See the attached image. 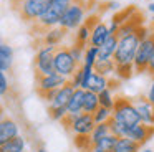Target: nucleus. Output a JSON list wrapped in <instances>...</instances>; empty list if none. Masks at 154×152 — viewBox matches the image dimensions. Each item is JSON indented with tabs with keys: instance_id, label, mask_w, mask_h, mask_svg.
I'll return each mask as SVG.
<instances>
[{
	"instance_id": "obj_39",
	"label": "nucleus",
	"mask_w": 154,
	"mask_h": 152,
	"mask_svg": "<svg viewBox=\"0 0 154 152\" xmlns=\"http://www.w3.org/2000/svg\"><path fill=\"white\" fill-rule=\"evenodd\" d=\"M4 117V109H2V106H0V119Z\"/></svg>"
},
{
	"instance_id": "obj_29",
	"label": "nucleus",
	"mask_w": 154,
	"mask_h": 152,
	"mask_svg": "<svg viewBox=\"0 0 154 152\" xmlns=\"http://www.w3.org/2000/svg\"><path fill=\"white\" fill-rule=\"evenodd\" d=\"M96 59H98V46L88 45L86 50H85V56H83V63H81V65L93 68L94 63H96Z\"/></svg>"
},
{
	"instance_id": "obj_25",
	"label": "nucleus",
	"mask_w": 154,
	"mask_h": 152,
	"mask_svg": "<svg viewBox=\"0 0 154 152\" xmlns=\"http://www.w3.org/2000/svg\"><path fill=\"white\" fill-rule=\"evenodd\" d=\"M108 134H111L109 124H108V122H101V124H94L93 131H91V134L88 135V137H90V142H91V145H93L94 142H98L100 139L106 137Z\"/></svg>"
},
{
	"instance_id": "obj_1",
	"label": "nucleus",
	"mask_w": 154,
	"mask_h": 152,
	"mask_svg": "<svg viewBox=\"0 0 154 152\" xmlns=\"http://www.w3.org/2000/svg\"><path fill=\"white\" fill-rule=\"evenodd\" d=\"M141 40L137 38L136 33H128V35L118 36V45L113 55L114 65H133L134 55H136L137 45Z\"/></svg>"
},
{
	"instance_id": "obj_12",
	"label": "nucleus",
	"mask_w": 154,
	"mask_h": 152,
	"mask_svg": "<svg viewBox=\"0 0 154 152\" xmlns=\"http://www.w3.org/2000/svg\"><path fill=\"white\" fill-rule=\"evenodd\" d=\"M88 22H90V25H91V33H90V41H88V45L100 46L101 43L108 38V36H111L109 32H108V25L104 22L94 18V17H93V18H90Z\"/></svg>"
},
{
	"instance_id": "obj_20",
	"label": "nucleus",
	"mask_w": 154,
	"mask_h": 152,
	"mask_svg": "<svg viewBox=\"0 0 154 152\" xmlns=\"http://www.w3.org/2000/svg\"><path fill=\"white\" fill-rule=\"evenodd\" d=\"M118 137L113 134H108L106 137L100 139L98 142H94L91 145L90 152H114V145H116Z\"/></svg>"
},
{
	"instance_id": "obj_16",
	"label": "nucleus",
	"mask_w": 154,
	"mask_h": 152,
	"mask_svg": "<svg viewBox=\"0 0 154 152\" xmlns=\"http://www.w3.org/2000/svg\"><path fill=\"white\" fill-rule=\"evenodd\" d=\"M75 91V88L70 84V83H66L65 86H61L60 89H57V94H55V98L51 99V102H48V109H55V108H66V102L68 99H70L71 93Z\"/></svg>"
},
{
	"instance_id": "obj_13",
	"label": "nucleus",
	"mask_w": 154,
	"mask_h": 152,
	"mask_svg": "<svg viewBox=\"0 0 154 152\" xmlns=\"http://www.w3.org/2000/svg\"><path fill=\"white\" fill-rule=\"evenodd\" d=\"M66 30H63L61 26H51V28H47L43 33H42V45L45 46H60L63 43L65 36H66Z\"/></svg>"
},
{
	"instance_id": "obj_36",
	"label": "nucleus",
	"mask_w": 154,
	"mask_h": 152,
	"mask_svg": "<svg viewBox=\"0 0 154 152\" xmlns=\"http://www.w3.org/2000/svg\"><path fill=\"white\" fill-rule=\"evenodd\" d=\"M146 99H147V101H149L151 104L154 106V83L149 86V91H147V94H146Z\"/></svg>"
},
{
	"instance_id": "obj_22",
	"label": "nucleus",
	"mask_w": 154,
	"mask_h": 152,
	"mask_svg": "<svg viewBox=\"0 0 154 152\" xmlns=\"http://www.w3.org/2000/svg\"><path fill=\"white\" fill-rule=\"evenodd\" d=\"M114 152H141V145L128 137H118Z\"/></svg>"
},
{
	"instance_id": "obj_23",
	"label": "nucleus",
	"mask_w": 154,
	"mask_h": 152,
	"mask_svg": "<svg viewBox=\"0 0 154 152\" xmlns=\"http://www.w3.org/2000/svg\"><path fill=\"white\" fill-rule=\"evenodd\" d=\"M98 108H100L98 94H96V93H91V91H85V96H83V112H86V114H93Z\"/></svg>"
},
{
	"instance_id": "obj_4",
	"label": "nucleus",
	"mask_w": 154,
	"mask_h": 152,
	"mask_svg": "<svg viewBox=\"0 0 154 152\" xmlns=\"http://www.w3.org/2000/svg\"><path fill=\"white\" fill-rule=\"evenodd\" d=\"M48 3L50 0H15L14 5L17 7L18 13L25 22L33 23L47 12Z\"/></svg>"
},
{
	"instance_id": "obj_27",
	"label": "nucleus",
	"mask_w": 154,
	"mask_h": 152,
	"mask_svg": "<svg viewBox=\"0 0 154 152\" xmlns=\"http://www.w3.org/2000/svg\"><path fill=\"white\" fill-rule=\"evenodd\" d=\"M98 101H100V106H101V108L113 109V106H114V101H116V98H114V93H113V89L106 88V89H103L101 93H98Z\"/></svg>"
},
{
	"instance_id": "obj_3",
	"label": "nucleus",
	"mask_w": 154,
	"mask_h": 152,
	"mask_svg": "<svg viewBox=\"0 0 154 152\" xmlns=\"http://www.w3.org/2000/svg\"><path fill=\"white\" fill-rule=\"evenodd\" d=\"M85 17H86V8L81 2L75 0V2L70 3L66 10L63 12V15L60 17V22H58V26H61L66 32H71V30H76L81 23L85 22Z\"/></svg>"
},
{
	"instance_id": "obj_44",
	"label": "nucleus",
	"mask_w": 154,
	"mask_h": 152,
	"mask_svg": "<svg viewBox=\"0 0 154 152\" xmlns=\"http://www.w3.org/2000/svg\"><path fill=\"white\" fill-rule=\"evenodd\" d=\"M14 2H15V0H14Z\"/></svg>"
},
{
	"instance_id": "obj_30",
	"label": "nucleus",
	"mask_w": 154,
	"mask_h": 152,
	"mask_svg": "<svg viewBox=\"0 0 154 152\" xmlns=\"http://www.w3.org/2000/svg\"><path fill=\"white\" fill-rule=\"evenodd\" d=\"M134 74H136V73H134L133 65H118L116 68H114V76L119 78V79H129V78H133Z\"/></svg>"
},
{
	"instance_id": "obj_41",
	"label": "nucleus",
	"mask_w": 154,
	"mask_h": 152,
	"mask_svg": "<svg viewBox=\"0 0 154 152\" xmlns=\"http://www.w3.org/2000/svg\"><path fill=\"white\" fill-rule=\"evenodd\" d=\"M141 152H154V150H151V149H144V150H141Z\"/></svg>"
},
{
	"instance_id": "obj_15",
	"label": "nucleus",
	"mask_w": 154,
	"mask_h": 152,
	"mask_svg": "<svg viewBox=\"0 0 154 152\" xmlns=\"http://www.w3.org/2000/svg\"><path fill=\"white\" fill-rule=\"evenodd\" d=\"M83 96H85V91L80 88H76L71 93L70 99L66 102V108H65L68 116H78L83 112Z\"/></svg>"
},
{
	"instance_id": "obj_42",
	"label": "nucleus",
	"mask_w": 154,
	"mask_h": 152,
	"mask_svg": "<svg viewBox=\"0 0 154 152\" xmlns=\"http://www.w3.org/2000/svg\"><path fill=\"white\" fill-rule=\"evenodd\" d=\"M2 43H4V40H2V35H0V45H2Z\"/></svg>"
},
{
	"instance_id": "obj_9",
	"label": "nucleus",
	"mask_w": 154,
	"mask_h": 152,
	"mask_svg": "<svg viewBox=\"0 0 154 152\" xmlns=\"http://www.w3.org/2000/svg\"><path fill=\"white\" fill-rule=\"evenodd\" d=\"M152 135H154V126H146V124H141V122L126 127V132H124V137L137 142L141 147L146 142H149L152 139Z\"/></svg>"
},
{
	"instance_id": "obj_14",
	"label": "nucleus",
	"mask_w": 154,
	"mask_h": 152,
	"mask_svg": "<svg viewBox=\"0 0 154 152\" xmlns=\"http://www.w3.org/2000/svg\"><path fill=\"white\" fill-rule=\"evenodd\" d=\"M20 134V127L12 117H2L0 119V145H4L10 139Z\"/></svg>"
},
{
	"instance_id": "obj_26",
	"label": "nucleus",
	"mask_w": 154,
	"mask_h": 152,
	"mask_svg": "<svg viewBox=\"0 0 154 152\" xmlns=\"http://www.w3.org/2000/svg\"><path fill=\"white\" fill-rule=\"evenodd\" d=\"M114 68H116V65H114L113 59H104V61H96L93 66L94 73H100V74L103 76H113L114 74Z\"/></svg>"
},
{
	"instance_id": "obj_6",
	"label": "nucleus",
	"mask_w": 154,
	"mask_h": 152,
	"mask_svg": "<svg viewBox=\"0 0 154 152\" xmlns=\"http://www.w3.org/2000/svg\"><path fill=\"white\" fill-rule=\"evenodd\" d=\"M80 65H76L73 58H71L70 51H68L66 46H57L53 53V71L58 74L65 76V78H70L76 68Z\"/></svg>"
},
{
	"instance_id": "obj_40",
	"label": "nucleus",
	"mask_w": 154,
	"mask_h": 152,
	"mask_svg": "<svg viewBox=\"0 0 154 152\" xmlns=\"http://www.w3.org/2000/svg\"><path fill=\"white\" fill-rule=\"evenodd\" d=\"M37 152H47V149H43V147H42V149H38Z\"/></svg>"
},
{
	"instance_id": "obj_5",
	"label": "nucleus",
	"mask_w": 154,
	"mask_h": 152,
	"mask_svg": "<svg viewBox=\"0 0 154 152\" xmlns=\"http://www.w3.org/2000/svg\"><path fill=\"white\" fill-rule=\"evenodd\" d=\"M61 124L66 126V129L73 135H90L93 127H94L93 116L86 114V112H81L78 116H68L66 114L61 119Z\"/></svg>"
},
{
	"instance_id": "obj_31",
	"label": "nucleus",
	"mask_w": 154,
	"mask_h": 152,
	"mask_svg": "<svg viewBox=\"0 0 154 152\" xmlns=\"http://www.w3.org/2000/svg\"><path fill=\"white\" fill-rule=\"evenodd\" d=\"M93 121H94V124H101V122H108L111 119V116H113V111L111 109H106V108H98L96 111L93 112Z\"/></svg>"
},
{
	"instance_id": "obj_2",
	"label": "nucleus",
	"mask_w": 154,
	"mask_h": 152,
	"mask_svg": "<svg viewBox=\"0 0 154 152\" xmlns=\"http://www.w3.org/2000/svg\"><path fill=\"white\" fill-rule=\"evenodd\" d=\"M113 116H111V119H114L116 122H119V124L126 126V127H129V126H134V124H139V116H137L136 109H134L133 102H131V99L128 98H116V101H114V106H113Z\"/></svg>"
},
{
	"instance_id": "obj_37",
	"label": "nucleus",
	"mask_w": 154,
	"mask_h": 152,
	"mask_svg": "<svg viewBox=\"0 0 154 152\" xmlns=\"http://www.w3.org/2000/svg\"><path fill=\"white\" fill-rule=\"evenodd\" d=\"M109 8L118 10V8H119V3H118V2H111V3H109Z\"/></svg>"
},
{
	"instance_id": "obj_43",
	"label": "nucleus",
	"mask_w": 154,
	"mask_h": 152,
	"mask_svg": "<svg viewBox=\"0 0 154 152\" xmlns=\"http://www.w3.org/2000/svg\"><path fill=\"white\" fill-rule=\"evenodd\" d=\"M152 22H154V20H152Z\"/></svg>"
},
{
	"instance_id": "obj_21",
	"label": "nucleus",
	"mask_w": 154,
	"mask_h": 152,
	"mask_svg": "<svg viewBox=\"0 0 154 152\" xmlns=\"http://www.w3.org/2000/svg\"><path fill=\"white\" fill-rule=\"evenodd\" d=\"M25 149H27V141L20 134L5 142L4 145H0V152H25Z\"/></svg>"
},
{
	"instance_id": "obj_19",
	"label": "nucleus",
	"mask_w": 154,
	"mask_h": 152,
	"mask_svg": "<svg viewBox=\"0 0 154 152\" xmlns=\"http://www.w3.org/2000/svg\"><path fill=\"white\" fill-rule=\"evenodd\" d=\"M14 56L15 51L8 43H2L0 45V71H10L14 66Z\"/></svg>"
},
{
	"instance_id": "obj_11",
	"label": "nucleus",
	"mask_w": 154,
	"mask_h": 152,
	"mask_svg": "<svg viewBox=\"0 0 154 152\" xmlns=\"http://www.w3.org/2000/svg\"><path fill=\"white\" fill-rule=\"evenodd\" d=\"M68 83V78L58 74V73H51V74L45 76H37V91L38 94L42 93L51 91V89H60L61 86H65Z\"/></svg>"
},
{
	"instance_id": "obj_18",
	"label": "nucleus",
	"mask_w": 154,
	"mask_h": 152,
	"mask_svg": "<svg viewBox=\"0 0 154 152\" xmlns=\"http://www.w3.org/2000/svg\"><path fill=\"white\" fill-rule=\"evenodd\" d=\"M109 83H111V79L108 78V76H103V74H100V73L93 71V74L88 79V84H86V89H85V91H91V93H96L98 94V93H101L103 89L109 88Z\"/></svg>"
},
{
	"instance_id": "obj_7",
	"label": "nucleus",
	"mask_w": 154,
	"mask_h": 152,
	"mask_svg": "<svg viewBox=\"0 0 154 152\" xmlns=\"http://www.w3.org/2000/svg\"><path fill=\"white\" fill-rule=\"evenodd\" d=\"M152 51H154V33H151L147 38L141 40L139 45H137L136 55H134V59H133L134 73H139V74L146 73L147 63H149L151 56H152Z\"/></svg>"
},
{
	"instance_id": "obj_24",
	"label": "nucleus",
	"mask_w": 154,
	"mask_h": 152,
	"mask_svg": "<svg viewBox=\"0 0 154 152\" xmlns=\"http://www.w3.org/2000/svg\"><path fill=\"white\" fill-rule=\"evenodd\" d=\"M90 33H91V25H90V22L85 20V22L76 28V33H75V41L80 43V45L88 46V41H90Z\"/></svg>"
},
{
	"instance_id": "obj_8",
	"label": "nucleus",
	"mask_w": 154,
	"mask_h": 152,
	"mask_svg": "<svg viewBox=\"0 0 154 152\" xmlns=\"http://www.w3.org/2000/svg\"><path fill=\"white\" fill-rule=\"evenodd\" d=\"M53 53H55V46H45L42 45L38 48L37 55H35V73L37 76H45V74H51L53 71Z\"/></svg>"
},
{
	"instance_id": "obj_35",
	"label": "nucleus",
	"mask_w": 154,
	"mask_h": 152,
	"mask_svg": "<svg viewBox=\"0 0 154 152\" xmlns=\"http://www.w3.org/2000/svg\"><path fill=\"white\" fill-rule=\"evenodd\" d=\"M146 73H147V74H151V76H154V51H152V56H151L149 63H147Z\"/></svg>"
},
{
	"instance_id": "obj_32",
	"label": "nucleus",
	"mask_w": 154,
	"mask_h": 152,
	"mask_svg": "<svg viewBox=\"0 0 154 152\" xmlns=\"http://www.w3.org/2000/svg\"><path fill=\"white\" fill-rule=\"evenodd\" d=\"M75 145H76L80 150H88L91 149V142L88 135H75Z\"/></svg>"
},
{
	"instance_id": "obj_33",
	"label": "nucleus",
	"mask_w": 154,
	"mask_h": 152,
	"mask_svg": "<svg viewBox=\"0 0 154 152\" xmlns=\"http://www.w3.org/2000/svg\"><path fill=\"white\" fill-rule=\"evenodd\" d=\"M48 116H50L53 121H60L66 116V109L65 108H55V109H48Z\"/></svg>"
},
{
	"instance_id": "obj_10",
	"label": "nucleus",
	"mask_w": 154,
	"mask_h": 152,
	"mask_svg": "<svg viewBox=\"0 0 154 152\" xmlns=\"http://www.w3.org/2000/svg\"><path fill=\"white\" fill-rule=\"evenodd\" d=\"M131 102H133L137 116H139L141 124L154 126V106L151 104L146 98H143V96H136V98H133Z\"/></svg>"
},
{
	"instance_id": "obj_17",
	"label": "nucleus",
	"mask_w": 154,
	"mask_h": 152,
	"mask_svg": "<svg viewBox=\"0 0 154 152\" xmlns=\"http://www.w3.org/2000/svg\"><path fill=\"white\" fill-rule=\"evenodd\" d=\"M118 45V36L116 35H111L98 46V59L96 61H104V59H113L114 55V50H116Z\"/></svg>"
},
{
	"instance_id": "obj_34",
	"label": "nucleus",
	"mask_w": 154,
	"mask_h": 152,
	"mask_svg": "<svg viewBox=\"0 0 154 152\" xmlns=\"http://www.w3.org/2000/svg\"><path fill=\"white\" fill-rule=\"evenodd\" d=\"M8 89H10V86H8L7 74L4 71H0V96H5L8 93Z\"/></svg>"
},
{
	"instance_id": "obj_38",
	"label": "nucleus",
	"mask_w": 154,
	"mask_h": 152,
	"mask_svg": "<svg viewBox=\"0 0 154 152\" xmlns=\"http://www.w3.org/2000/svg\"><path fill=\"white\" fill-rule=\"evenodd\" d=\"M147 10H149V13H152V15H154V2H151L149 5H147Z\"/></svg>"
},
{
	"instance_id": "obj_28",
	"label": "nucleus",
	"mask_w": 154,
	"mask_h": 152,
	"mask_svg": "<svg viewBox=\"0 0 154 152\" xmlns=\"http://www.w3.org/2000/svg\"><path fill=\"white\" fill-rule=\"evenodd\" d=\"M66 48H68V51H70L71 58L76 61V65H81V63H83V56H85V50H86V46L73 41L70 46H66Z\"/></svg>"
}]
</instances>
